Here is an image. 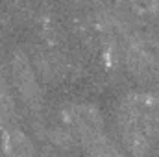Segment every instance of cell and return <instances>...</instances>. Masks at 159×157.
<instances>
[{
  "instance_id": "cell-3",
  "label": "cell",
  "mask_w": 159,
  "mask_h": 157,
  "mask_svg": "<svg viewBox=\"0 0 159 157\" xmlns=\"http://www.w3.org/2000/svg\"><path fill=\"white\" fill-rule=\"evenodd\" d=\"M124 59L128 72L137 81L152 87L154 91H159V59L146 48V44L135 39H128Z\"/></svg>"
},
{
  "instance_id": "cell-5",
  "label": "cell",
  "mask_w": 159,
  "mask_h": 157,
  "mask_svg": "<svg viewBox=\"0 0 159 157\" xmlns=\"http://www.w3.org/2000/svg\"><path fill=\"white\" fill-rule=\"evenodd\" d=\"M2 150L6 155L11 157H28L37 152L32 139L19 126L2 131Z\"/></svg>"
},
{
  "instance_id": "cell-2",
  "label": "cell",
  "mask_w": 159,
  "mask_h": 157,
  "mask_svg": "<svg viewBox=\"0 0 159 157\" xmlns=\"http://www.w3.org/2000/svg\"><path fill=\"white\" fill-rule=\"evenodd\" d=\"M63 120L67 122L69 129L80 139L85 152L93 144L106 139L102 117H100L98 109L93 105H87V104L69 105L67 109H63Z\"/></svg>"
},
{
  "instance_id": "cell-4",
  "label": "cell",
  "mask_w": 159,
  "mask_h": 157,
  "mask_svg": "<svg viewBox=\"0 0 159 157\" xmlns=\"http://www.w3.org/2000/svg\"><path fill=\"white\" fill-rule=\"evenodd\" d=\"M11 74H13V81L17 85L19 94L22 96L24 104H28L30 107H37L39 104V85L34 74V69L28 61V57L22 52H17L13 56L11 61Z\"/></svg>"
},
{
  "instance_id": "cell-6",
  "label": "cell",
  "mask_w": 159,
  "mask_h": 157,
  "mask_svg": "<svg viewBox=\"0 0 159 157\" xmlns=\"http://www.w3.org/2000/svg\"><path fill=\"white\" fill-rule=\"evenodd\" d=\"M9 128H17V111L7 91L0 89V129L4 131Z\"/></svg>"
},
{
  "instance_id": "cell-1",
  "label": "cell",
  "mask_w": 159,
  "mask_h": 157,
  "mask_svg": "<svg viewBox=\"0 0 159 157\" xmlns=\"http://www.w3.org/2000/svg\"><path fill=\"white\" fill-rule=\"evenodd\" d=\"M119 24L146 46H159V0H117Z\"/></svg>"
}]
</instances>
